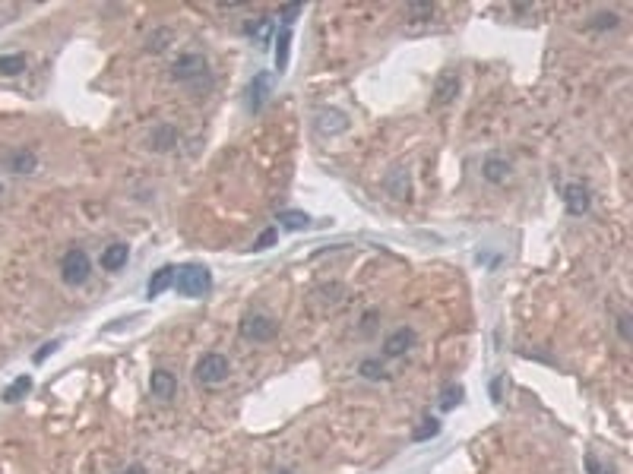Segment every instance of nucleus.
<instances>
[{
	"mask_svg": "<svg viewBox=\"0 0 633 474\" xmlns=\"http://www.w3.org/2000/svg\"><path fill=\"white\" fill-rule=\"evenodd\" d=\"M174 272H178L174 266L155 269V272H152V279H149V285H146V297H158V295H165L168 288H174Z\"/></svg>",
	"mask_w": 633,
	"mask_h": 474,
	"instance_id": "obj_13",
	"label": "nucleus"
},
{
	"mask_svg": "<svg viewBox=\"0 0 633 474\" xmlns=\"http://www.w3.org/2000/svg\"><path fill=\"white\" fill-rule=\"evenodd\" d=\"M276 240H279V228H267L263 234L257 237V240H253V250L263 253V250H269V247H273Z\"/></svg>",
	"mask_w": 633,
	"mask_h": 474,
	"instance_id": "obj_27",
	"label": "nucleus"
},
{
	"mask_svg": "<svg viewBox=\"0 0 633 474\" xmlns=\"http://www.w3.org/2000/svg\"><path fill=\"white\" fill-rule=\"evenodd\" d=\"M482 177L488 180V184H504L507 177H510V161L500 155H488L482 161Z\"/></svg>",
	"mask_w": 633,
	"mask_h": 474,
	"instance_id": "obj_9",
	"label": "nucleus"
},
{
	"mask_svg": "<svg viewBox=\"0 0 633 474\" xmlns=\"http://www.w3.org/2000/svg\"><path fill=\"white\" fill-rule=\"evenodd\" d=\"M618 22H621V16L614 10H602V13H596L589 19V29H614Z\"/></svg>",
	"mask_w": 633,
	"mask_h": 474,
	"instance_id": "obj_24",
	"label": "nucleus"
},
{
	"mask_svg": "<svg viewBox=\"0 0 633 474\" xmlns=\"http://www.w3.org/2000/svg\"><path fill=\"white\" fill-rule=\"evenodd\" d=\"M267 95H269V76H267V73H257V76H253V82L247 86V111H253V114H257V111L263 108Z\"/></svg>",
	"mask_w": 633,
	"mask_h": 474,
	"instance_id": "obj_11",
	"label": "nucleus"
},
{
	"mask_svg": "<svg viewBox=\"0 0 633 474\" xmlns=\"http://www.w3.org/2000/svg\"><path fill=\"white\" fill-rule=\"evenodd\" d=\"M273 474H292V471H288V468H276Z\"/></svg>",
	"mask_w": 633,
	"mask_h": 474,
	"instance_id": "obj_35",
	"label": "nucleus"
},
{
	"mask_svg": "<svg viewBox=\"0 0 633 474\" xmlns=\"http://www.w3.org/2000/svg\"><path fill=\"white\" fill-rule=\"evenodd\" d=\"M174 288L180 297H203L212 288V272L200 263H187L174 272Z\"/></svg>",
	"mask_w": 633,
	"mask_h": 474,
	"instance_id": "obj_1",
	"label": "nucleus"
},
{
	"mask_svg": "<svg viewBox=\"0 0 633 474\" xmlns=\"http://www.w3.org/2000/svg\"><path fill=\"white\" fill-rule=\"evenodd\" d=\"M462 398H466V389H462L459 383L444 386V392H440V411H453L456 405H462Z\"/></svg>",
	"mask_w": 633,
	"mask_h": 474,
	"instance_id": "obj_21",
	"label": "nucleus"
},
{
	"mask_svg": "<svg viewBox=\"0 0 633 474\" xmlns=\"http://www.w3.org/2000/svg\"><path fill=\"white\" fill-rule=\"evenodd\" d=\"M316 127H320V133H342L348 127V121L342 111H320L316 114Z\"/></svg>",
	"mask_w": 633,
	"mask_h": 474,
	"instance_id": "obj_17",
	"label": "nucleus"
},
{
	"mask_svg": "<svg viewBox=\"0 0 633 474\" xmlns=\"http://www.w3.org/2000/svg\"><path fill=\"white\" fill-rule=\"evenodd\" d=\"M127 259H130L127 244H111V247L101 250V269H105V272H117V269L127 266Z\"/></svg>",
	"mask_w": 633,
	"mask_h": 474,
	"instance_id": "obj_12",
	"label": "nucleus"
},
{
	"mask_svg": "<svg viewBox=\"0 0 633 474\" xmlns=\"http://www.w3.org/2000/svg\"><path fill=\"white\" fill-rule=\"evenodd\" d=\"M196 380L203 383V386H216V383H222V380H228V374H231V367H228V358L225 354H216V351H209V354H203L200 360H196Z\"/></svg>",
	"mask_w": 633,
	"mask_h": 474,
	"instance_id": "obj_4",
	"label": "nucleus"
},
{
	"mask_svg": "<svg viewBox=\"0 0 633 474\" xmlns=\"http://www.w3.org/2000/svg\"><path fill=\"white\" fill-rule=\"evenodd\" d=\"M3 161H7V171H13V174H32L38 165V158L32 149H13Z\"/></svg>",
	"mask_w": 633,
	"mask_h": 474,
	"instance_id": "obj_10",
	"label": "nucleus"
},
{
	"mask_svg": "<svg viewBox=\"0 0 633 474\" xmlns=\"http://www.w3.org/2000/svg\"><path fill=\"white\" fill-rule=\"evenodd\" d=\"M564 202H567V212L570 216H586L589 212V187H583V184H570L567 190H564Z\"/></svg>",
	"mask_w": 633,
	"mask_h": 474,
	"instance_id": "obj_8",
	"label": "nucleus"
},
{
	"mask_svg": "<svg viewBox=\"0 0 633 474\" xmlns=\"http://www.w3.org/2000/svg\"><path fill=\"white\" fill-rule=\"evenodd\" d=\"M32 386H35V380H32L29 374L16 376V380L10 383L7 389H3V402H7V405H13V402H19V398H26V395L32 392Z\"/></svg>",
	"mask_w": 633,
	"mask_h": 474,
	"instance_id": "obj_16",
	"label": "nucleus"
},
{
	"mask_svg": "<svg viewBox=\"0 0 633 474\" xmlns=\"http://www.w3.org/2000/svg\"><path fill=\"white\" fill-rule=\"evenodd\" d=\"M168 42H171V29H158V32H152V35H149V44H146V48H149V51H165Z\"/></svg>",
	"mask_w": 633,
	"mask_h": 474,
	"instance_id": "obj_28",
	"label": "nucleus"
},
{
	"mask_svg": "<svg viewBox=\"0 0 633 474\" xmlns=\"http://www.w3.org/2000/svg\"><path fill=\"white\" fill-rule=\"evenodd\" d=\"M279 335V319H273V316L267 313H247L244 319H241V338H247V342H273V338Z\"/></svg>",
	"mask_w": 633,
	"mask_h": 474,
	"instance_id": "obj_2",
	"label": "nucleus"
},
{
	"mask_svg": "<svg viewBox=\"0 0 633 474\" xmlns=\"http://www.w3.org/2000/svg\"><path fill=\"white\" fill-rule=\"evenodd\" d=\"M500 386H504V380L497 376V380L491 383V395H494V402H500Z\"/></svg>",
	"mask_w": 633,
	"mask_h": 474,
	"instance_id": "obj_33",
	"label": "nucleus"
},
{
	"mask_svg": "<svg viewBox=\"0 0 633 474\" xmlns=\"http://www.w3.org/2000/svg\"><path fill=\"white\" fill-rule=\"evenodd\" d=\"M0 193H3V187H0Z\"/></svg>",
	"mask_w": 633,
	"mask_h": 474,
	"instance_id": "obj_36",
	"label": "nucleus"
},
{
	"mask_svg": "<svg viewBox=\"0 0 633 474\" xmlns=\"http://www.w3.org/2000/svg\"><path fill=\"white\" fill-rule=\"evenodd\" d=\"M387 190L396 196V200H405L409 196V174L403 171V168H393L387 177Z\"/></svg>",
	"mask_w": 633,
	"mask_h": 474,
	"instance_id": "obj_19",
	"label": "nucleus"
},
{
	"mask_svg": "<svg viewBox=\"0 0 633 474\" xmlns=\"http://www.w3.org/2000/svg\"><path fill=\"white\" fill-rule=\"evenodd\" d=\"M358 370H361L364 380H387V370H383L380 360H361Z\"/></svg>",
	"mask_w": 633,
	"mask_h": 474,
	"instance_id": "obj_25",
	"label": "nucleus"
},
{
	"mask_svg": "<svg viewBox=\"0 0 633 474\" xmlns=\"http://www.w3.org/2000/svg\"><path fill=\"white\" fill-rule=\"evenodd\" d=\"M58 348H60V342H58V338H54V342H44V345H42V351H35V364H42V360L48 358V354H54Z\"/></svg>",
	"mask_w": 633,
	"mask_h": 474,
	"instance_id": "obj_31",
	"label": "nucleus"
},
{
	"mask_svg": "<svg viewBox=\"0 0 633 474\" xmlns=\"http://www.w3.org/2000/svg\"><path fill=\"white\" fill-rule=\"evenodd\" d=\"M440 430H444V424H440L437 417H425V421H421V427H415V430H412V439H415V443H425V439L437 437Z\"/></svg>",
	"mask_w": 633,
	"mask_h": 474,
	"instance_id": "obj_22",
	"label": "nucleus"
},
{
	"mask_svg": "<svg viewBox=\"0 0 633 474\" xmlns=\"http://www.w3.org/2000/svg\"><path fill=\"white\" fill-rule=\"evenodd\" d=\"M412 345H415V329L403 326V329H396V332H389V335H387V342H383V354H387V358H403Z\"/></svg>",
	"mask_w": 633,
	"mask_h": 474,
	"instance_id": "obj_6",
	"label": "nucleus"
},
{
	"mask_svg": "<svg viewBox=\"0 0 633 474\" xmlns=\"http://www.w3.org/2000/svg\"><path fill=\"white\" fill-rule=\"evenodd\" d=\"M89 272H92V263H89V253L79 250V247H73V250L64 253V259H60V279L67 281V285H86Z\"/></svg>",
	"mask_w": 633,
	"mask_h": 474,
	"instance_id": "obj_3",
	"label": "nucleus"
},
{
	"mask_svg": "<svg viewBox=\"0 0 633 474\" xmlns=\"http://www.w3.org/2000/svg\"><path fill=\"white\" fill-rule=\"evenodd\" d=\"M149 389H152L155 398H171L174 389H178V380H174V374H168V370H152Z\"/></svg>",
	"mask_w": 633,
	"mask_h": 474,
	"instance_id": "obj_15",
	"label": "nucleus"
},
{
	"mask_svg": "<svg viewBox=\"0 0 633 474\" xmlns=\"http://www.w3.org/2000/svg\"><path fill=\"white\" fill-rule=\"evenodd\" d=\"M405 13H409L412 19H431V16H434V3H409V7H405Z\"/></svg>",
	"mask_w": 633,
	"mask_h": 474,
	"instance_id": "obj_29",
	"label": "nucleus"
},
{
	"mask_svg": "<svg viewBox=\"0 0 633 474\" xmlns=\"http://www.w3.org/2000/svg\"><path fill=\"white\" fill-rule=\"evenodd\" d=\"M206 58L203 54H180L178 60L171 64V76L180 79V82H187V79H200L206 73Z\"/></svg>",
	"mask_w": 633,
	"mask_h": 474,
	"instance_id": "obj_5",
	"label": "nucleus"
},
{
	"mask_svg": "<svg viewBox=\"0 0 633 474\" xmlns=\"http://www.w3.org/2000/svg\"><path fill=\"white\" fill-rule=\"evenodd\" d=\"M276 222H279L282 228H288V231L310 228V216H307V212H298V209H285V212H279V216H276Z\"/></svg>",
	"mask_w": 633,
	"mask_h": 474,
	"instance_id": "obj_18",
	"label": "nucleus"
},
{
	"mask_svg": "<svg viewBox=\"0 0 633 474\" xmlns=\"http://www.w3.org/2000/svg\"><path fill=\"white\" fill-rule=\"evenodd\" d=\"M288 44H292V29L282 26V32L276 35V70L279 73L288 70Z\"/></svg>",
	"mask_w": 633,
	"mask_h": 474,
	"instance_id": "obj_20",
	"label": "nucleus"
},
{
	"mask_svg": "<svg viewBox=\"0 0 633 474\" xmlns=\"http://www.w3.org/2000/svg\"><path fill=\"white\" fill-rule=\"evenodd\" d=\"M301 16V3H288L285 10H282V22H285V29H292V22Z\"/></svg>",
	"mask_w": 633,
	"mask_h": 474,
	"instance_id": "obj_30",
	"label": "nucleus"
},
{
	"mask_svg": "<svg viewBox=\"0 0 633 474\" xmlns=\"http://www.w3.org/2000/svg\"><path fill=\"white\" fill-rule=\"evenodd\" d=\"M459 92V76L456 73H444L437 79V86H434V105H450Z\"/></svg>",
	"mask_w": 633,
	"mask_h": 474,
	"instance_id": "obj_14",
	"label": "nucleus"
},
{
	"mask_svg": "<svg viewBox=\"0 0 633 474\" xmlns=\"http://www.w3.org/2000/svg\"><path fill=\"white\" fill-rule=\"evenodd\" d=\"M26 70V54H3L0 58V76H19Z\"/></svg>",
	"mask_w": 633,
	"mask_h": 474,
	"instance_id": "obj_23",
	"label": "nucleus"
},
{
	"mask_svg": "<svg viewBox=\"0 0 633 474\" xmlns=\"http://www.w3.org/2000/svg\"><path fill=\"white\" fill-rule=\"evenodd\" d=\"M117 474H146V468L143 465H127V468H121Z\"/></svg>",
	"mask_w": 633,
	"mask_h": 474,
	"instance_id": "obj_34",
	"label": "nucleus"
},
{
	"mask_svg": "<svg viewBox=\"0 0 633 474\" xmlns=\"http://www.w3.org/2000/svg\"><path fill=\"white\" fill-rule=\"evenodd\" d=\"M583 465H586V471H589V474H614V468H611V465H605V462L598 459L596 453H586Z\"/></svg>",
	"mask_w": 633,
	"mask_h": 474,
	"instance_id": "obj_26",
	"label": "nucleus"
},
{
	"mask_svg": "<svg viewBox=\"0 0 633 474\" xmlns=\"http://www.w3.org/2000/svg\"><path fill=\"white\" fill-rule=\"evenodd\" d=\"M618 332H621V338H624V342H630V316H627V313H621L618 316Z\"/></svg>",
	"mask_w": 633,
	"mask_h": 474,
	"instance_id": "obj_32",
	"label": "nucleus"
},
{
	"mask_svg": "<svg viewBox=\"0 0 633 474\" xmlns=\"http://www.w3.org/2000/svg\"><path fill=\"white\" fill-rule=\"evenodd\" d=\"M178 139H180V133H178V127H174V123H155V127H152V133H149V149L168 152V149H174V146H178Z\"/></svg>",
	"mask_w": 633,
	"mask_h": 474,
	"instance_id": "obj_7",
	"label": "nucleus"
}]
</instances>
